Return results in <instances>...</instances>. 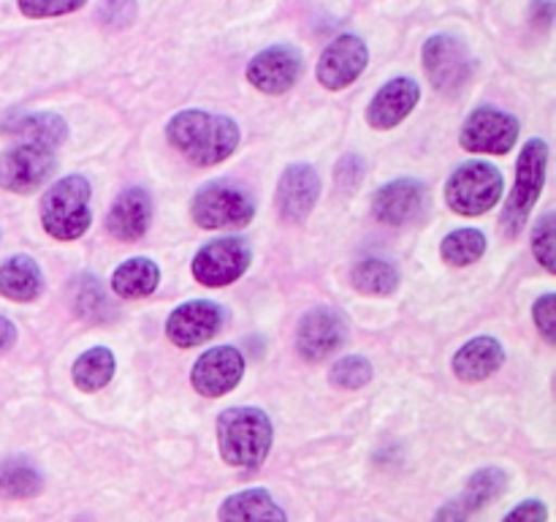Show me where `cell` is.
<instances>
[{"mask_svg":"<svg viewBox=\"0 0 556 522\" xmlns=\"http://www.w3.org/2000/svg\"><path fill=\"white\" fill-rule=\"evenodd\" d=\"M220 324V304L210 302V299H190V302L172 310V315L166 319V335L174 346L193 348L217 335Z\"/></svg>","mask_w":556,"mask_h":522,"instance_id":"cell-15","label":"cell"},{"mask_svg":"<svg viewBox=\"0 0 556 522\" xmlns=\"http://www.w3.org/2000/svg\"><path fill=\"white\" fill-rule=\"evenodd\" d=\"M217 517L220 522H288L282 506L261 487L228 495Z\"/></svg>","mask_w":556,"mask_h":522,"instance_id":"cell-21","label":"cell"},{"mask_svg":"<svg viewBox=\"0 0 556 522\" xmlns=\"http://www.w3.org/2000/svg\"><path fill=\"white\" fill-rule=\"evenodd\" d=\"M58 169L54 150L38 141H22L0 156V188L14 194H30L41 188Z\"/></svg>","mask_w":556,"mask_h":522,"instance_id":"cell-9","label":"cell"},{"mask_svg":"<svg viewBox=\"0 0 556 522\" xmlns=\"http://www.w3.org/2000/svg\"><path fill=\"white\" fill-rule=\"evenodd\" d=\"M427 207V185L421 179L400 177L386 183L372 199V215L389 226H402L418 217Z\"/></svg>","mask_w":556,"mask_h":522,"instance_id":"cell-16","label":"cell"},{"mask_svg":"<svg viewBox=\"0 0 556 522\" xmlns=\"http://www.w3.org/2000/svg\"><path fill=\"white\" fill-rule=\"evenodd\" d=\"M505 362V348L497 337L481 335L472 337L470 343L456 351L454 357V373L456 378L467 381V384H476V381L489 378L492 373H497Z\"/></svg>","mask_w":556,"mask_h":522,"instance_id":"cell-20","label":"cell"},{"mask_svg":"<svg viewBox=\"0 0 556 522\" xmlns=\"http://www.w3.org/2000/svg\"><path fill=\"white\" fill-rule=\"evenodd\" d=\"M516 139H519V120L492 107L470 112L459 134L462 147L467 152H483V156H508Z\"/></svg>","mask_w":556,"mask_h":522,"instance_id":"cell-10","label":"cell"},{"mask_svg":"<svg viewBox=\"0 0 556 522\" xmlns=\"http://www.w3.org/2000/svg\"><path fill=\"white\" fill-rule=\"evenodd\" d=\"M421 60L429 82L440 92H459L472 76L470 49L462 38L448 36V33H438L429 38L424 44Z\"/></svg>","mask_w":556,"mask_h":522,"instance_id":"cell-8","label":"cell"},{"mask_svg":"<svg viewBox=\"0 0 556 522\" xmlns=\"http://www.w3.org/2000/svg\"><path fill=\"white\" fill-rule=\"evenodd\" d=\"M152 217V201L144 188H128L117 196L106 217V228L114 239L123 243H136L147 234Z\"/></svg>","mask_w":556,"mask_h":522,"instance_id":"cell-19","label":"cell"},{"mask_svg":"<svg viewBox=\"0 0 556 522\" xmlns=\"http://www.w3.org/2000/svg\"><path fill=\"white\" fill-rule=\"evenodd\" d=\"M546 166H548V145L543 139H530L521 150L519 163H516V183L510 190L508 201L503 210V232L508 237L525 228L530 221L532 210H535L538 199L546 185Z\"/></svg>","mask_w":556,"mask_h":522,"instance_id":"cell-4","label":"cell"},{"mask_svg":"<svg viewBox=\"0 0 556 522\" xmlns=\"http://www.w3.org/2000/svg\"><path fill=\"white\" fill-rule=\"evenodd\" d=\"M275 440V427L266 411L253 406L226 408L217 417V446L228 465L258 468Z\"/></svg>","mask_w":556,"mask_h":522,"instance_id":"cell-2","label":"cell"},{"mask_svg":"<svg viewBox=\"0 0 556 522\" xmlns=\"http://www.w3.org/2000/svg\"><path fill=\"white\" fill-rule=\"evenodd\" d=\"M302 76V54L288 44L266 47L248 63V82L266 96L291 90Z\"/></svg>","mask_w":556,"mask_h":522,"instance_id":"cell-12","label":"cell"},{"mask_svg":"<svg viewBox=\"0 0 556 522\" xmlns=\"http://www.w3.org/2000/svg\"><path fill=\"white\" fill-rule=\"evenodd\" d=\"M329 378L340 389H362V386H367L372 381V364L362 353H351V357H342L331 368Z\"/></svg>","mask_w":556,"mask_h":522,"instance_id":"cell-31","label":"cell"},{"mask_svg":"<svg viewBox=\"0 0 556 522\" xmlns=\"http://www.w3.org/2000/svg\"><path fill=\"white\" fill-rule=\"evenodd\" d=\"M20 11L30 20H47V16H63L79 11L87 0H16Z\"/></svg>","mask_w":556,"mask_h":522,"instance_id":"cell-33","label":"cell"},{"mask_svg":"<svg viewBox=\"0 0 556 522\" xmlns=\"http://www.w3.org/2000/svg\"><path fill=\"white\" fill-rule=\"evenodd\" d=\"M432 522H472V514L459 504V498H454L445 506H440V511L434 514Z\"/></svg>","mask_w":556,"mask_h":522,"instance_id":"cell-36","label":"cell"},{"mask_svg":"<svg viewBox=\"0 0 556 522\" xmlns=\"http://www.w3.org/2000/svg\"><path fill=\"white\" fill-rule=\"evenodd\" d=\"M3 130L9 134H20L27 136L30 141H38V145H47V147H58L63 145L65 136H68V125L60 114L54 112H16L11 117H5Z\"/></svg>","mask_w":556,"mask_h":522,"instance_id":"cell-23","label":"cell"},{"mask_svg":"<svg viewBox=\"0 0 556 522\" xmlns=\"http://www.w3.org/2000/svg\"><path fill=\"white\" fill-rule=\"evenodd\" d=\"M505 487H508V473H505L503 468H497V465L481 468V471L472 473L470 482H467V487L462 489L459 504L465 506L472 517H476L483 506L492 504V500H497L500 495L505 493Z\"/></svg>","mask_w":556,"mask_h":522,"instance_id":"cell-26","label":"cell"},{"mask_svg":"<svg viewBox=\"0 0 556 522\" xmlns=\"http://www.w3.org/2000/svg\"><path fill=\"white\" fill-rule=\"evenodd\" d=\"M367 63V44L358 36H353V33H345V36H337L334 41L324 49V54H320L318 60V69H315V76H318V82L326 90L337 92L351 87L353 82L364 74Z\"/></svg>","mask_w":556,"mask_h":522,"instance_id":"cell-11","label":"cell"},{"mask_svg":"<svg viewBox=\"0 0 556 522\" xmlns=\"http://www.w3.org/2000/svg\"><path fill=\"white\" fill-rule=\"evenodd\" d=\"M16 340V326L14 321H9L5 315H0V353L9 351Z\"/></svg>","mask_w":556,"mask_h":522,"instance_id":"cell-37","label":"cell"},{"mask_svg":"<svg viewBox=\"0 0 556 522\" xmlns=\"http://www.w3.org/2000/svg\"><path fill=\"white\" fill-rule=\"evenodd\" d=\"M532 319H535V326L541 330V335L548 343H556V294L548 291L538 299L535 308H532Z\"/></svg>","mask_w":556,"mask_h":522,"instance_id":"cell-34","label":"cell"},{"mask_svg":"<svg viewBox=\"0 0 556 522\" xmlns=\"http://www.w3.org/2000/svg\"><path fill=\"white\" fill-rule=\"evenodd\" d=\"M43 288V272L30 256H11L0 264V294L14 302H33Z\"/></svg>","mask_w":556,"mask_h":522,"instance_id":"cell-22","label":"cell"},{"mask_svg":"<svg viewBox=\"0 0 556 522\" xmlns=\"http://www.w3.org/2000/svg\"><path fill=\"white\" fill-rule=\"evenodd\" d=\"M161 283V270L152 259L136 256V259L123 261L112 275V291L123 299H144Z\"/></svg>","mask_w":556,"mask_h":522,"instance_id":"cell-24","label":"cell"},{"mask_svg":"<svg viewBox=\"0 0 556 522\" xmlns=\"http://www.w3.org/2000/svg\"><path fill=\"white\" fill-rule=\"evenodd\" d=\"M483 253H486V237L478 228H456L440 245L443 261H448L454 266L476 264Z\"/></svg>","mask_w":556,"mask_h":522,"instance_id":"cell-29","label":"cell"},{"mask_svg":"<svg viewBox=\"0 0 556 522\" xmlns=\"http://www.w3.org/2000/svg\"><path fill=\"white\" fill-rule=\"evenodd\" d=\"M244 375V357L231 346H217L210 351L201 353L193 364V381L195 391L204 397H223L231 389H237V384Z\"/></svg>","mask_w":556,"mask_h":522,"instance_id":"cell-14","label":"cell"},{"mask_svg":"<svg viewBox=\"0 0 556 522\" xmlns=\"http://www.w3.org/2000/svg\"><path fill=\"white\" fill-rule=\"evenodd\" d=\"M166 136L195 166H217L239 147V125L228 114L185 109L166 125Z\"/></svg>","mask_w":556,"mask_h":522,"instance_id":"cell-1","label":"cell"},{"mask_svg":"<svg viewBox=\"0 0 556 522\" xmlns=\"http://www.w3.org/2000/svg\"><path fill=\"white\" fill-rule=\"evenodd\" d=\"M320 177L309 163H291L277 183V210L286 221H304L318 204Z\"/></svg>","mask_w":556,"mask_h":522,"instance_id":"cell-17","label":"cell"},{"mask_svg":"<svg viewBox=\"0 0 556 522\" xmlns=\"http://www.w3.org/2000/svg\"><path fill=\"white\" fill-rule=\"evenodd\" d=\"M348 337V324L334 308H313L296 326V351L307 362H320L340 351Z\"/></svg>","mask_w":556,"mask_h":522,"instance_id":"cell-13","label":"cell"},{"mask_svg":"<svg viewBox=\"0 0 556 522\" xmlns=\"http://www.w3.org/2000/svg\"><path fill=\"white\" fill-rule=\"evenodd\" d=\"M505 179L489 161H467L456 169L445 185V201L454 212L467 217L483 215L503 199Z\"/></svg>","mask_w":556,"mask_h":522,"instance_id":"cell-5","label":"cell"},{"mask_svg":"<svg viewBox=\"0 0 556 522\" xmlns=\"http://www.w3.org/2000/svg\"><path fill=\"white\" fill-rule=\"evenodd\" d=\"M90 183L81 174H68L58 179L41 199V223L49 237L60 243L79 239L90 228Z\"/></svg>","mask_w":556,"mask_h":522,"instance_id":"cell-3","label":"cell"},{"mask_svg":"<svg viewBox=\"0 0 556 522\" xmlns=\"http://www.w3.org/2000/svg\"><path fill=\"white\" fill-rule=\"evenodd\" d=\"M556 217L554 212H546V215L538 221L535 234H532V253L535 259L546 266L548 272L556 270Z\"/></svg>","mask_w":556,"mask_h":522,"instance_id":"cell-32","label":"cell"},{"mask_svg":"<svg viewBox=\"0 0 556 522\" xmlns=\"http://www.w3.org/2000/svg\"><path fill=\"white\" fill-rule=\"evenodd\" d=\"M503 522H548V509L543 500H525L505 514Z\"/></svg>","mask_w":556,"mask_h":522,"instance_id":"cell-35","label":"cell"},{"mask_svg":"<svg viewBox=\"0 0 556 522\" xmlns=\"http://www.w3.org/2000/svg\"><path fill=\"white\" fill-rule=\"evenodd\" d=\"M74 308L81 319L87 321H103L109 313V299L103 294L101 281L96 275H81L74 286Z\"/></svg>","mask_w":556,"mask_h":522,"instance_id":"cell-30","label":"cell"},{"mask_svg":"<svg viewBox=\"0 0 556 522\" xmlns=\"http://www.w3.org/2000/svg\"><path fill=\"white\" fill-rule=\"evenodd\" d=\"M43 489V476L25 457L0 460V498H36Z\"/></svg>","mask_w":556,"mask_h":522,"instance_id":"cell-25","label":"cell"},{"mask_svg":"<svg viewBox=\"0 0 556 522\" xmlns=\"http://www.w3.org/2000/svg\"><path fill=\"white\" fill-rule=\"evenodd\" d=\"M190 212L201 228H239L253 221L255 201L239 185L226 183V179H212L195 190Z\"/></svg>","mask_w":556,"mask_h":522,"instance_id":"cell-6","label":"cell"},{"mask_svg":"<svg viewBox=\"0 0 556 522\" xmlns=\"http://www.w3.org/2000/svg\"><path fill=\"white\" fill-rule=\"evenodd\" d=\"M421 101V87L410 76H396L386 82L367 107V120L372 128L389 130L396 128Z\"/></svg>","mask_w":556,"mask_h":522,"instance_id":"cell-18","label":"cell"},{"mask_svg":"<svg viewBox=\"0 0 556 522\" xmlns=\"http://www.w3.org/2000/svg\"><path fill=\"white\" fill-rule=\"evenodd\" d=\"M250 261H253V248H250L248 239H212L193 256V277L201 286L210 288L231 286L233 281H239L248 272Z\"/></svg>","mask_w":556,"mask_h":522,"instance_id":"cell-7","label":"cell"},{"mask_svg":"<svg viewBox=\"0 0 556 522\" xmlns=\"http://www.w3.org/2000/svg\"><path fill=\"white\" fill-rule=\"evenodd\" d=\"M351 281L358 291L372 297H389L400 286V270L386 259H364L353 266Z\"/></svg>","mask_w":556,"mask_h":522,"instance_id":"cell-28","label":"cell"},{"mask_svg":"<svg viewBox=\"0 0 556 522\" xmlns=\"http://www.w3.org/2000/svg\"><path fill=\"white\" fill-rule=\"evenodd\" d=\"M114 370H117V362H114V353L109 348L96 346L90 351L81 353L74 362V384L79 386L81 391H98L114 378Z\"/></svg>","mask_w":556,"mask_h":522,"instance_id":"cell-27","label":"cell"}]
</instances>
